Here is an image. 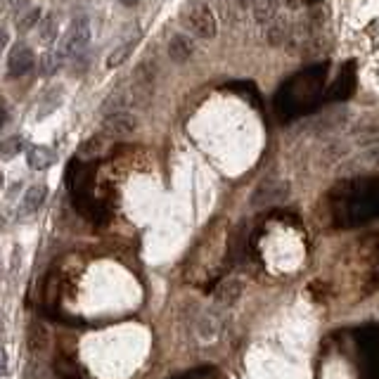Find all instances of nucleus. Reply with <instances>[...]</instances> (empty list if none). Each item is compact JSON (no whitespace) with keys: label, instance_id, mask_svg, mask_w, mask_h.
Returning <instances> with one entry per match:
<instances>
[{"label":"nucleus","instance_id":"obj_7","mask_svg":"<svg viewBox=\"0 0 379 379\" xmlns=\"http://www.w3.org/2000/svg\"><path fill=\"white\" fill-rule=\"evenodd\" d=\"M135 126H138V121H135L133 114L119 110V112L107 114V119L102 121V133H105L107 138H126V135L133 133Z\"/></svg>","mask_w":379,"mask_h":379},{"label":"nucleus","instance_id":"obj_23","mask_svg":"<svg viewBox=\"0 0 379 379\" xmlns=\"http://www.w3.org/2000/svg\"><path fill=\"white\" fill-rule=\"evenodd\" d=\"M209 372V368H202V370H195V372H188V375H183V377H178V379H200L204 377Z\"/></svg>","mask_w":379,"mask_h":379},{"label":"nucleus","instance_id":"obj_18","mask_svg":"<svg viewBox=\"0 0 379 379\" xmlns=\"http://www.w3.org/2000/svg\"><path fill=\"white\" fill-rule=\"evenodd\" d=\"M57 34H59V20L55 12H47V15L40 20V27H38V38L43 45H50L57 40Z\"/></svg>","mask_w":379,"mask_h":379},{"label":"nucleus","instance_id":"obj_21","mask_svg":"<svg viewBox=\"0 0 379 379\" xmlns=\"http://www.w3.org/2000/svg\"><path fill=\"white\" fill-rule=\"evenodd\" d=\"M22 147H24L22 138L12 135V138H8L5 142H0V156H3V159H10V156H15Z\"/></svg>","mask_w":379,"mask_h":379},{"label":"nucleus","instance_id":"obj_16","mask_svg":"<svg viewBox=\"0 0 379 379\" xmlns=\"http://www.w3.org/2000/svg\"><path fill=\"white\" fill-rule=\"evenodd\" d=\"M45 195H47L45 185H31V188L27 190V195H24V200H22V211L24 214H36L40 207H43Z\"/></svg>","mask_w":379,"mask_h":379},{"label":"nucleus","instance_id":"obj_24","mask_svg":"<svg viewBox=\"0 0 379 379\" xmlns=\"http://www.w3.org/2000/svg\"><path fill=\"white\" fill-rule=\"evenodd\" d=\"M8 40H10L8 31H5V29H0V55H3V50L8 47Z\"/></svg>","mask_w":379,"mask_h":379},{"label":"nucleus","instance_id":"obj_3","mask_svg":"<svg viewBox=\"0 0 379 379\" xmlns=\"http://www.w3.org/2000/svg\"><path fill=\"white\" fill-rule=\"evenodd\" d=\"M93 173L95 166L88 164V161H71L69 171H67V183L71 190V197H74L76 209L81 211L86 218L95 221V223H102L105 221V209L102 204L93 197Z\"/></svg>","mask_w":379,"mask_h":379},{"label":"nucleus","instance_id":"obj_15","mask_svg":"<svg viewBox=\"0 0 379 379\" xmlns=\"http://www.w3.org/2000/svg\"><path fill=\"white\" fill-rule=\"evenodd\" d=\"M138 40H140V31H135L133 36H131L128 40H124V43L119 45V47H114V50H112V55H110V59H107V67H110V69H114V67H119V64H124L126 59L131 57V52L135 50Z\"/></svg>","mask_w":379,"mask_h":379},{"label":"nucleus","instance_id":"obj_8","mask_svg":"<svg viewBox=\"0 0 379 379\" xmlns=\"http://www.w3.org/2000/svg\"><path fill=\"white\" fill-rule=\"evenodd\" d=\"M36 67V55L29 45H15L10 50V57H8V74L12 78H20V76H27L29 71Z\"/></svg>","mask_w":379,"mask_h":379},{"label":"nucleus","instance_id":"obj_14","mask_svg":"<svg viewBox=\"0 0 379 379\" xmlns=\"http://www.w3.org/2000/svg\"><path fill=\"white\" fill-rule=\"evenodd\" d=\"M239 294H242V282L230 278V280L221 282V285L216 287L214 297H216V302H218L221 306H232L235 302H237Z\"/></svg>","mask_w":379,"mask_h":379},{"label":"nucleus","instance_id":"obj_26","mask_svg":"<svg viewBox=\"0 0 379 379\" xmlns=\"http://www.w3.org/2000/svg\"><path fill=\"white\" fill-rule=\"evenodd\" d=\"M5 365H8V356H5V351L0 348V375L5 372Z\"/></svg>","mask_w":379,"mask_h":379},{"label":"nucleus","instance_id":"obj_6","mask_svg":"<svg viewBox=\"0 0 379 379\" xmlns=\"http://www.w3.org/2000/svg\"><path fill=\"white\" fill-rule=\"evenodd\" d=\"M88 45H90V22L88 17H76V20L69 24L59 50H62V55L67 59H78L86 52Z\"/></svg>","mask_w":379,"mask_h":379},{"label":"nucleus","instance_id":"obj_29","mask_svg":"<svg viewBox=\"0 0 379 379\" xmlns=\"http://www.w3.org/2000/svg\"><path fill=\"white\" fill-rule=\"evenodd\" d=\"M287 5H292V8H297V5H299V0H287Z\"/></svg>","mask_w":379,"mask_h":379},{"label":"nucleus","instance_id":"obj_20","mask_svg":"<svg viewBox=\"0 0 379 379\" xmlns=\"http://www.w3.org/2000/svg\"><path fill=\"white\" fill-rule=\"evenodd\" d=\"M287 38H290V22H287L285 17H275V22L270 24L268 29V43L280 45L285 43Z\"/></svg>","mask_w":379,"mask_h":379},{"label":"nucleus","instance_id":"obj_19","mask_svg":"<svg viewBox=\"0 0 379 379\" xmlns=\"http://www.w3.org/2000/svg\"><path fill=\"white\" fill-rule=\"evenodd\" d=\"M64 59L67 57L62 55V50H47L45 55L38 57V71L43 76H55L57 71L62 69Z\"/></svg>","mask_w":379,"mask_h":379},{"label":"nucleus","instance_id":"obj_27","mask_svg":"<svg viewBox=\"0 0 379 379\" xmlns=\"http://www.w3.org/2000/svg\"><path fill=\"white\" fill-rule=\"evenodd\" d=\"M119 3H121L124 8H135V5L140 3V0H119Z\"/></svg>","mask_w":379,"mask_h":379},{"label":"nucleus","instance_id":"obj_1","mask_svg":"<svg viewBox=\"0 0 379 379\" xmlns=\"http://www.w3.org/2000/svg\"><path fill=\"white\" fill-rule=\"evenodd\" d=\"M332 216L336 225L356 228L379 216V178H356L332 190Z\"/></svg>","mask_w":379,"mask_h":379},{"label":"nucleus","instance_id":"obj_4","mask_svg":"<svg viewBox=\"0 0 379 379\" xmlns=\"http://www.w3.org/2000/svg\"><path fill=\"white\" fill-rule=\"evenodd\" d=\"M353 336H356L360 358H363L365 379H379V325L358 327Z\"/></svg>","mask_w":379,"mask_h":379},{"label":"nucleus","instance_id":"obj_32","mask_svg":"<svg viewBox=\"0 0 379 379\" xmlns=\"http://www.w3.org/2000/svg\"><path fill=\"white\" fill-rule=\"evenodd\" d=\"M309 3H318V0H309Z\"/></svg>","mask_w":379,"mask_h":379},{"label":"nucleus","instance_id":"obj_2","mask_svg":"<svg viewBox=\"0 0 379 379\" xmlns=\"http://www.w3.org/2000/svg\"><path fill=\"white\" fill-rule=\"evenodd\" d=\"M322 74L325 69H311L287 83L278 95V110L282 117H297V114L309 112L318 102L322 93Z\"/></svg>","mask_w":379,"mask_h":379},{"label":"nucleus","instance_id":"obj_5","mask_svg":"<svg viewBox=\"0 0 379 379\" xmlns=\"http://www.w3.org/2000/svg\"><path fill=\"white\" fill-rule=\"evenodd\" d=\"M185 24H188V29L197 36V38H204V40L214 38L216 31H218L214 10L209 8L207 3H202V0L192 3L190 8L185 10Z\"/></svg>","mask_w":379,"mask_h":379},{"label":"nucleus","instance_id":"obj_17","mask_svg":"<svg viewBox=\"0 0 379 379\" xmlns=\"http://www.w3.org/2000/svg\"><path fill=\"white\" fill-rule=\"evenodd\" d=\"M280 10V0H254V20L258 24H273Z\"/></svg>","mask_w":379,"mask_h":379},{"label":"nucleus","instance_id":"obj_12","mask_svg":"<svg viewBox=\"0 0 379 379\" xmlns=\"http://www.w3.org/2000/svg\"><path fill=\"white\" fill-rule=\"evenodd\" d=\"M353 88H356V76H353V67H344L341 71V76L336 78V83L332 86V90L327 93V100H346L348 95L353 93Z\"/></svg>","mask_w":379,"mask_h":379},{"label":"nucleus","instance_id":"obj_10","mask_svg":"<svg viewBox=\"0 0 379 379\" xmlns=\"http://www.w3.org/2000/svg\"><path fill=\"white\" fill-rule=\"evenodd\" d=\"M192 52H195V45H192V40L188 38V36L176 34L171 40H168V57H171L176 64L188 62V59L192 57Z\"/></svg>","mask_w":379,"mask_h":379},{"label":"nucleus","instance_id":"obj_11","mask_svg":"<svg viewBox=\"0 0 379 379\" xmlns=\"http://www.w3.org/2000/svg\"><path fill=\"white\" fill-rule=\"evenodd\" d=\"M55 159H57V154L45 145H36L27 152V161L34 171H45V168H50L55 164Z\"/></svg>","mask_w":379,"mask_h":379},{"label":"nucleus","instance_id":"obj_25","mask_svg":"<svg viewBox=\"0 0 379 379\" xmlns=\"http://www.w3.org/2000/svg\"><path fill=\"white\" fill-rule=\"evenodd\" d=\"M5 121H8V107H5V102L0 100V128L5 126Z\"/></svg>","mask_w":379,"mask_h":379},{"label":"nucleus","instance_id":"obj_13","mask_svg":"<svg viewBox=\"0 0 379 379\" xmlns=\"http://www.w3.org/2000/svg\"><path fill=\"white\" fill-rule=\"evenodd\" d=\"M62 86H52L50 90H45L43 98L38 100V107H36V117L43 119L47 114H52L57 110L59 105H62Z\"/></svg>","mask_w":379,"mask_h":379},{"label":"nucleus","instance_id":"obj_30","mask_svg":"<svg viewBox=\"0 0 379 379\" xmlns=\"http://www.w3.org/2000/svg\"><path fill=\"white\" fill-rule=\"evenodd\" d=\"M0 336H3V320H0Z\"/></svg>","mask_w":379,"mask_h":379},{"label":"nucleus","instance_id":"obj_22","mask_svg":"<svg viewBox=\"0 0 379 379\" xmlns=\"http://www.w3.org/2000/svg\"><path fill=\"white\" fill-rule=\"evenodd\" d=\"M38 20H40V10L34 8V10H29L27 15L22 17V20H17V29H20V34H27L29 29L38 24Z\"/></svg>","mask_w":379,"mask_h":379},{"label":"nucleus","instance_id":"obj_31","mask_svg":"<svg viewBox=\"0 0 379 379\" xmlns=\"http://www.w3.org/2000/svg\"><path fill=\"white\" fill-rule=\"evenodd\" d=\"M0 188H3V173H0Z\"/></svg>","mask_w":379,"mask_h":379},{"label":"nucleus","instance_id":"obj_9","mask_svg":"<svg viewBox=\"0 0 379 379\" xmlns=\"http://www.w3.org/2000/svg\"><path fill=\"white\" fill-rule=\"evenodd\" d=\"M290 185L287 183H266L263 188H258L251 197V207H266V204L280 200V197L287 195Z\"/></svg>","mask_w":379,"mask_h":379},{"label":"nucleus","instance_id":"obj_28","mask_svg":"<svg viewBox=\"0 0 379 379\" xmlns=\"http://www.w3.org/2000/svg\"><path fill=\"white\" fill-rule=\"evenodd\" d=\"M235 3H239V5H251L254 0H235Z\"/></svg>","mask_w":379,"mask_h":379}]
</instances>
